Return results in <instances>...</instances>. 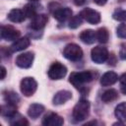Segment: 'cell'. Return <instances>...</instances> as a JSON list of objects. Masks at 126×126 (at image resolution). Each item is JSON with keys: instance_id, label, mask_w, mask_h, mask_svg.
Returning <instances> with one entry per match:
<instances>
[{"instance_id": "7a4b0ae2", "label": "cell", "mask_w": 126, "mask_h": 126, "mask_svg": "<svg viewBox=\"0 0 126 126\" xmlns=\"http://www.w3.org/2000/svg\"><path fill=\"white\" fill-rule=\"evenodd\" d=\"M90 102L87 99H80L73 109V118L76 121H83L87 119L90 113Z\"/></svg>"}, {"instance_id": "3957f363", "label": "cell", "mask_w": 126, "mask_h": 126, "mask_svg": "<svg viewBox=\"0 0 126 126\" xmlns=\"http://www.w3.org/2000/svg\"><path fill=\"white\" fill-rule=\"evenodd\" d=\"M63 55L66 59L71 61H78L83 57V50L75 43H69L63 50Z\"/></svg>"}, {"instance_id": "d4e9b609", "label": "cell", "mask_w": 126, "mask_h": 126, "mask_svg": "<svg viewBox=\"0 0 126 126\" xmlns=\"http://www.w3.org/2000/svg\"><path fill=\"white\" fill-rule=\"evenodd\" d=\"M24 13H25V16L27 18H30V19H32L34 16H36V9H35V6L32 5V4H26L24 6V9H23Z\"/></svg>"}, {"instance_id": "ba28073f", "label": "cell", "mask_w": 126, "mask_h": 126, "mask_svg": "<svg viewBox=\"0 0 126 126\" xmlns=\"http://www.w3.org/2000/svg\"><path fill=\"white\" fill-rule=\"evenodd\" d=\"M33 53L32 52H25L22 53L20 55H18V57L16 58V65L20 68H30L32 65L33 62Z\"/></svg>"}, {"instance_id": "30bf717a", "label": "cell", "mask_w": 126, "mask_h": 126, "mask_svg": "<svg viewBox=\"0 0 126 126\" xmlns=\"http://www.w3.org/2000/svg\"><path fill=\"white\" fill-rule=\"evenodd\" d=\"M63 123L64 119L54 112H49L42 119V124L45 126H61Z\"/></svg>"}, {"instance_id": "4fadbf2b", "label": "cell", "mask_w": 126, "mask_h": 126, "mask_svg": "<svg viewBox=\"0 0 126 126\" xmlns=\"http://www.w3.org/2000/svg\"><path fill=\"white\" fill-rule=\"evenodd\" d=\"M31 44V41H30V38L27 37V36H24V37H21V38H18L16 39L13 44L10 46V50L12 52H16V51H21V50H24L26 49L27 47H29Z\"/></svg>"}, {"instance_id": "6da1fadb", "label": "cell", "mask_w": 126, "mask_h": 126, "mask_svg": "<svg viewBox=\"0 0 126 126\" xmlns=\"http://www.w3.org/2000/svg\"><path fill=\"white\" fill-rule=\"evenodd\" d=\"M94 75L91 71H82V72H73L69 77V82L77 89L83 87L84 84L93 81Z\"/></svg>"}, {"instance_id": "1f68e13d", "label": "cell", "mask_w": 126, "mask_h": 126, "mask_svg": "<svg viewBox=\"0 0 126 126\" xmlns=\"http://www.w3.org/2000/svg\"><path fill=\"white\" fill-rule=\"evenodd\" d=\"M94 2L97 5H99V6H102L107 2V0H94Z\"/></svg>"}, {"instance_id": "7c38bea8", "label": "cell", "mask_w": 126, "mask_h": 126, "mask_svg": "<svg viewBox=\"0 0 126 126\" xmlns=\"http://www.w3.org/2000/svg\"><path fill=\"white\" fill-rule=\"evenodd\" d=\"M72 10L68 7L64 8H57L53 12V17L58 21V22H65L69 18H72Z\"/></svg>"}, {"instance_id": "52a82bcc", "label": "cell", "mask_w": 126, "mask_h": 126, "mask_svg": "<svg viewBox=\"0 0 126 126\" xmlns=\"http://www.w3.org/2000/svg\"><path fill=\"white\" fill-rule=\"evenodd\" d=\"M80 15L82 16L83 20L87 21L88 23H90L92 25H96L100 22V14L94 9L85 8L84 10H82Z\"/></svg>"}, {"instance_id": "7402d4cb", "label": "cell", "mask_w": 126, "mask_h": 126, "mask_svg": "<svg viewBox=\"0 0 126 126\" xmlns=\"http://www.w3.org/2000/svg\"><path fill=\"white\" fill-rule=\"evenodd\" d=\"M115 116L118 120L126 122V102H121L115 107Z\"/></svg>"}, {"instance_id": "9c48e42d", "label": "cell", "mask_w": 126, "mask_h": 126, "mask_svg": "<svg viewBox=\"0 0 126 126\" xmlns=\"http://www.w3.org/2000/svg\"><path fill=\"white\" fill-rule=\"evenodd\" d=\"M20 36V32L13 28L12 26H2L1 27V37L4 40L11 41L16 40Z\"/></svg>"}, {"instance_id": "2e32d148", "label": "cell", "mask_w": 126, "mask_h": 126, "mask_svg": "<svg viewBox=\"0 0 126 126\" xmlns=\"http://www.w3.org/2000/svg\"><path fill=\"white\" fill-rule=\"evenodd\" d=\"M79 37H80V39L84 43H86V44H92L96 39V34H95V32L93 31V30H85V31H83L80 33Z\"/></svg>"}, {"instance_id": "836d02e7", "label": "cell", "mask_w": 126, "mask_h": 126, "mask_svg": "<svg viewBox=\"0 0 126 126\" xmlns=\"http://www.w3.org/2000/svg\"><path fill=\"white\" fill-rule=\"evenodd\" d=\"M121 92L123 94H126V85H121Z\"/></svg>"}, {"instance_id": "f1b7e54d", "label": "cell", "mask_w": 126, "mask_h": 126, "mask_svg": "<svg viewBox=\"0 0 126 126\" xmlns=\"http://www.w3.org/2000/svg\"><path fill=\"white\" fill-rule=\"evenodd\" d=\"M119 57L122 60H126V44H122L119 51Z\"/></svg>"}, {"instance_id": "ac0fdd59", "label": "cell", "mask_w": 126, "mask_h": 126, "mask_svg": "<svg viewBox=\"0 0 126 126\" xmlns=\"http://www.w3.org/2000/svg\"><path fill=\"white\" fill-rule=\"evenodd\" d=\"M44 110V106L42 104H39V103H32L30 105L29 109H28V114L30 117L35 119L37 118Z\"/></svg>"}, {"instance_id": "8fae6325", "label": "cell", "mask_w": 126, "mask_h": 126, "mask_svg": "<svg viewBox=\"0 0 126 126\" xmlns=\"http://www.w3.org/2000/svg\"><path fill=\"white\" fill-rule=\"evenodd\" d=\"M47 21H48V18L46 15L37 14L36 16H34L32 19V22L30 24V28L34 30V31H39L45 27V25L47 24Z\"/></svg>"}, {"instance_id": "4316f807", "label": "cell", "mask_w": 126, "mask_h": 126, "mask_svg": "<svg viewBox=\"0 0 126 126\" xmlns=\"http://www.w3.org/2000/svg\"><path fill=\"white\" fill-rule=\"evenodd\" d=\"M112 17L114 20L116 21H120V22H126V10H116L113 14Z\"/></svg>"}, {"instance_id": "d6986e66", "label": "cell", "mask_w": 126, "mask_h": 126, "mask_svg": "<svg viewBox=\"0 0 126 126\" xmlns=\"http://www.w3.org/2000/svg\"><path fill=\"white\" fill-rule=\"evenodd\" d=\"M16 113H17V104L6 102V104H3L1 106V114L5 117L10 118Z\"/></svg>"}, {"instance_id": "277c9868", "label": "cell", "mask_w": 126, "mask_h": 126, "mask_svg": "<svg viewBox=\"0 0 126 126\" xmlns=\"http://www.w3.org/2000/svg\"><path fill=\"white\" fill-rule=\"evenodd\" d=\"M20 89L25 96H31L35 93L37 89V83L33 78L26 77L21 81Z\"/></svg>"}, {"instance_id": "44dd1931", "label": "cell", "mask_w": 126, "mask_h": 126, "mask_svg": "<svg viewBox=\"0 0 126 126\" xmlns=\"http://www.w3.org/2000/svg\"><path fill=\"white\" fill-rule=\"evenodd\" d=\"M9 119H10L9 120L10 124L13 125V126H25V125H29V122L27 121V119L23 115H21L20 113H18V112L16 114H14L12 117H10Z\"/></svg>"}, {"instance_id": "f546056e", "label": "cell", "mask_w": 126, "mask_h": 126, "mask_svg": "<svg viewBox=\"0 0 126 126\" xmlns=\"http://www.w3.org/2000/svg\"><path fill=\"white\" fill-rule=\"evenodd\" d=\"M119 82L121 85H126V73L121 75V77L119 78Z\"/></svg>"}, {"instance_id": "484cf974", "label": "cell", "mask_w": 126, "mask_h": 126, "mask_svg": "<svg viewBox=\"0 0 126 126\" xmlns=\"http://www.w3.org/2000/svg\"><path fill=\"white\" fill-rule=\"evenodd\" d=\"M82 22H83L82 16L80 14L79 15H76V16H74V17L71 18V20L69 22V28L70 29H77L79 26H81Z\"/></svg>"}, {"instance_id": "e0dca14e", "label": "cell", "mask_w": 126, "mask_h": 126, "mask_svg": "<svg viewBox=\"0 0 126 126\" xmlns=\"http://www.w3.org/2000/svg\"><path fill=\"white\" fill-rule=\"evenodd\" d=\"M25 18V13L21 9H12L8 14V19L13 23H22Z\"/></svg>"}, {"instance_id": "ffe728a7", "label": "cell", "mask_w": 126, "mask_h": 126, "mask_svg": "<svg viewBox=\"0 0 126 126\" xmlns=\"http://www.w3.org/2000/svg\"><path fill=\"white\" fill-rule=\"evenodd\" d=\"M118 97V92L114 89H108L105 92H103V94H101V100L105 103L114 101L115 99H117Z\"/></svg>"}, {"instance_id": "5b68a950", "label": "cell", "mask_w": 126, "mask_h": 126, "mask_svg": "<svg viewBox=\"0 0 126 126\" xmlns=\"http://www.w3.org/2000/svg\"><path fill=\"white\" fill-rule=\"evenodd\" d=\"M47 74L51 80H60L66 76L67 68L60 62H54L49 67Z\"/></svg>"}, {"instance_id": "d6a6232c", "label": "cell", "mask_w": 126, "mask_h": 126, "mask_svg": "<svg viewBox=\"0 0 126 126\" xmlns=\"http://www.w3.org/2000/svg\"><path fill=\"white\" fill-rule=\"evenodd\" d=\"M5 76H6V69L5 67H1V80H4L5 79Z\"/></svg>"}, {"instance_id": "5bb4252c", "label": "cell", "mask_w": 126, "mask_h": 126, "mask_svg": "<svg viewBox=\"0 0 126 126\" xmlns=\"http://www.w3.org/2000/svg\"><path fill=\"white\" fill-rule=\"evenodd\" d=\"M72 97V93L69 92V91H59L57 92L54 96H53V104L55 105H59V104H63L65 103L66 101H68L69 99H71Z\"/></svg>"}, {"instance_id": "cb8c5ba5", "label": "cell", "mask_w": 126, "mask_h": 126, "mask_svg": "<svg viewBox=\"0 0 126 126\" xmlns=\"http://www.w3.org/2000/svg\"><path fill=\"white\" fill-rule=\"evenodd\" d=\"M4 99L6 102L8 103H12V104H17L20 101V97L18 95L17 93L15 92H4Z\"/></svg>"}, {"instance_id": "e575fe53", "label": "cell", "mask_w": 126, "mask_h": 126, "mask_svg": "<svg viewBox=\"0 0 126 126\" xmlns=\"http://www.w3.org/2000/svg\"><path fill=\"white\" fill-rule=\"evenodd\" d=\"M30 1H32V2H33V1H38V0H30Z\"/></svg>"}, {"instance_id": "8992f818", "label": "cell", "mask_w": 126, "mask_h": 126, "mask_svg": "<svg viewBox=\"0 0 126 126\" xmlns=\"http://www.w3.org/2000/svg\"><path fill=\"white\" fill-rule=\"evenodd\" d=\"M108 51L103 46H95L91 51V57L92 60L96 64H101L105 62L108 58Z\"/></svg>"}, {"instance_id": "4dcf8cb0", "label": "cell", "mask_w": 126, "mask_h": 126, "mask_svg": "<svg viewBox=\"0 0 126 126\" xmlns=\"http://www.w3.org/2000/svg\"><path fill=\"white\" fill-rule=\"evenodd\" d=\"M86 1H87V0H73L74 4L77 5V6H82V5H84V4L86 3Z\"/></svg>"}, {"instance_id": "83f0119b", "label": "cell", "mask_w": 126, "mask_h": 126, "mask_svg": "<svg viewBox=\"0 0 126 126\" xmlns=\"http://www.w3.org/2000/svg\"><path fill=\"white\" fill-rule=\"evenodd\" d=\"M117 36L120 38H126V24H120L116 30Z\"/></svg>"}, {"instance_id": "603a6c76", "label": "cell", "mask_w": 126, "mask_h": 126, "mask_svg": "<svg viewBox=\"0 0 126 126\" xmlns=\"http://www.w3.org/2000/svg\"><path fill=\"white\" fill-rule=\"evenodd\" d=\"M95 34L97 41L100 43H106L109 39V32L105 28H99L95 32Z\"/></svg>"}, {"instance_id": "9a60e30c", "label": "cell", "mask_w": 126, "mask_h": 126, "mask_svg": "<svg viewBox=\"0 0 126 126\" xmlns=\"http://www.w3.org/2000/svg\"><path fill=\"white\" fill-rule=\"evenodd\" d=\"M117 81H118V76L116 73H114L112 71H108V72L104 73L100 78V84L103 87L111 86V85L115 84Z\"/></svg>"}]
</instances>
